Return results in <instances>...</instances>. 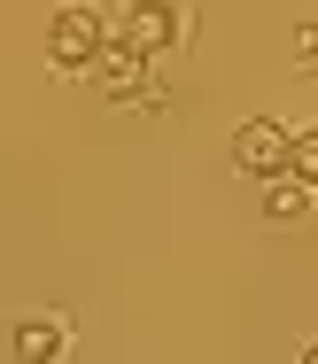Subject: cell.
<instances>
[{"instance_id":"6da1fadb","label":"cell","mask_w":318,"mask_h":364,"mask_svg":"<svg viewBox=\"0 0 318 364\" xmlns=\"http://www.w3.org/2000/svg\"><path fill=\"white\" fill-rule=\"evenodd\" d=\"M109 16L101 8H85V0H70V8H55V23H47V55H55V70H93L101 55H109Z\"/></svg>"},{"instance_id":"7a4b0ae2","label":"cell","mask_w":318,"mask_h":364,"mask_svg":"<svg viewBox=\"0 0 318 364\" xmlns=\"http://www.w3.org/2000/svg\"><path fill=\"white\" fill-rule=\"evenodd\" d=\"M186 31H194V16H186L179 0H132V8L117 16V39L140 47V55H171Z\"/></svg>"},{"instance_id":"3957f363","label":"cell","mask_w":318,"mask_h":364,"mask_svg":"<svg viewBox=\"0 0 318 364\" xmlns=\"http://www.w3.org/2000/svg\"><path fill=\"white\" fill-rule=\"evenodd\" d=\"M295 163V132L280 124V117H248L233 132V171H248V178H272V171H287Z\"/></svg>"},{"instance_id":"277c9868","label":"cell","mask_w":318,"mask_h":364,"mask_svg":"<svg viewBox=\"0 0 318 364\" xmlns=\"http://www.w3.org/2000/svg\"><path fill=\"white\" fill-rule=\"evenodd\" d=\"M93 70H101V93H109V101H156V85H148V55L124 47V39H109V55H101Z\"/></svg>"},{"instance_id":"5b68a950","label":"cell","mask_w":318,"mask_h":364,"mask_svg":"<svg viewBox=\"0 0 318 364\" xmlns=\"http://www.w3.org/2000/svg\"><path fill=\"white\" fill-rule=\"evenodd\" d=\"M311 210H318V186L303 178V171H295V163L264 178V218H272V225H303Z\"/></svg>"},{"instance_id":"8992f818","label":"cell","mask_w":318,"mask_h":364,"mask_svg":"<svg viewBox=\"0 0 318 364\" xmlns=\"http://www.w3.org/2000/svg\"><path fill=\"white\" fill-rule=\"evenodd\" d=\"M63 349H70V318L47 310V318H23L16 326V357L23 364H47V357H63Z\"/></svg>"},{"instance_id":"52a82bcc","label":"cell","mask_w":318,"mask_h":364,"mask_svg":"<svg viewBox=\"0 0 318 364\" xmlns=\"http://www.w3.org/2000/svg\"><path fill=\"white\" fill-rule=\"evenodd\" d=\"M295 171L318 186V124H311V132H295Z\"/></svg>"},{"instance_id":"ba28073f","label":"cell","mask_w":318,"mask_h":364,"mask_svg":"<svg viewBox=\"0 0 318 364\" xmlns=\"http://www.w3.org/2000/svg\"><path fill=\"white\" fill-rule=\"evenodd\" d=\"M295 63H318V23H295Z\"/></svg>"}]
</instances>
